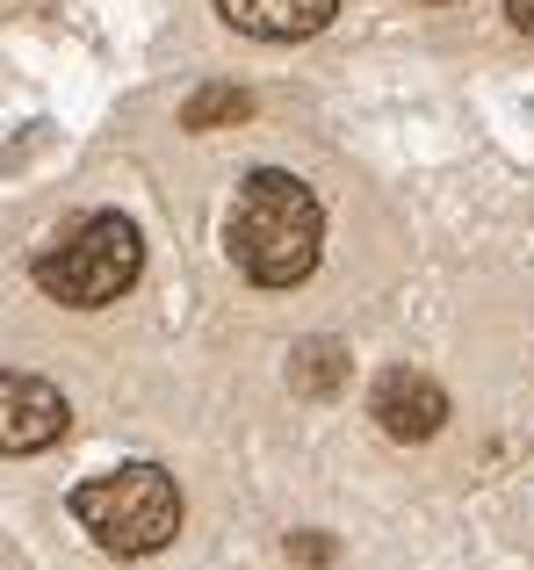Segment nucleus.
Masks as SVG:
<instances>
[{
    "label": "nucleus",
    "instance_id": "nucleus-1",
    "mask_svg": "<svg viewBox=\"0 0 534 570\" xmlns=\"http://www.w3.org/2000/svg\"><path fill=\"white\" fill-rule=\"evenodd\" d=\"M225 253L246 282L260 289H296V282L318 267L325 253V209L296 174L281 167H260L246 174L239 203H231V224H225Z\"/></svg>",
    "mask_w": 534,
    "mask_h": 570
},
{
    "label": "nucleus",
    "instance_id": "nucleus-2",
    "mask_svg": "<svg viewBox=\"0 0 534 570\" xmlns=\"http://www.w3.org/2000/svg\"><path fill=\"white\" fill-rule=\"evenodd\" d=\"M72 520L109 557H159L181 534V484L159 462H123L109 476H87L72 491Z\"/></svg>",
    "mask_w": 534,
    "mask_h": 570
},
{
    "label": "nucleus",
    "instance_id": "nucleus-3",
    "mask_svg": "<svg viewBox=\"0 0 534 570\" xmlns=\"http://www.w3.org/2000/svg\"><path fill=\"white\" fill-rule=\"evenodd\" d=\"M138 267H145L138 224L116 217V209H95V217H80L51 253H37V289L58 296L66 311H101L138 282Z\"/></svg>",
    "mask_w": 534,
    "mask_h": 570
},
{
    "label": "nucleus",
    "instance_id": "nucleus-4",
    "mask_svg": "<svg viewBox=\"0 0 534 570\" xmlns=\"http://www.w3.org/2000/svg\"><path fill=\"white\" fill-rule=\"evenodd\" d=\"M72 412L58 397V383L0 368V455H43L51 441H66Z\"/></svg>",
    "mask_w": 534,
    "mask_h": 570
},
{
    "label": "nucleus",
    "instance_id": "nucleus-5",
    "mask_svg": "<svg viewBox=\"0 0 534 570\" xmlns=\"http://www.w3.org/2000/svg\"><path fill=\"white\" fill-rule=\"evenodd\" d=\"M368 419H376L390 441H434L448 426V390H441L426 368H383L376 390H368Z\"/></svg>",
    "mask_w": 534,
    "mask_h": 570
},
{
    "label": "nucleus",
    "instance_id": "nucleus-6",
    "mask_svg": "<svg viewBox=\"0 0 534 570\" xmlns=\"http://www.w3.org/2000/svg\"><path fill=\"white\" fill-rule=\"evenodd\" d=\"M239 37H267V43H296V37H318L325 22L339 14V0H217Z\"/></svg>",
    "mask_w": 534,
    "mask_h": 570
},
{
    "label": "nucleus",
    "instance_id": "nucleus-7",
    "mask_svg": "<svg viewBox=\"0 0 534 570\" xmlns=\"http://www.w3.org/2000/svg\"><path fill=\"white\" fill-rule=\"evenodd\" d=\"M289 383L304 390V397H333V390L347 383V347H339V340H304V347L289 354Z\"/></svg>",
    "mask_w": 534,
    "mask_h": 570
},
{
    "label": "nucleus",
    "instance_id": "nucleus-8",
    "mask_svg": "<svg viewBox=\"0 0 534 570\" xmlns=\"http://www.w3.org/2000/svg\"><path fill=\"white\" fill-rule=\"evenodd\" d=\"M246 116H254L246 87H196L181 101V130H225V124H246Z\"/></svg>",
    "mask_w": 534,
    "mask_h": 570
},
{
    "label": "nucleus",
    "instance_id": "nucleus-9",
    "mask_svg": "<svg viewBox=\"0 0 534 570\" xmlns=\"http://www.w3.org/2000/svg\"><path fill=\"white\" fill-rule=\"evenodd\" d=\"M289 557H296V563H333V542L304 528V534H289Z\"/></svg>",
    "mask_w": 534,
    "mask_h": 570
},
{
    "label": "nucleus",
    "instance_id": "nucleus-10",
    "mask_svg": "<svg viewBox=\"0 0 534 570\" xmlns=\"http://www.w3.org/2000/svg\"><path fill=\"white\" fill-rule=\"evenodd\" d=\"M506 14H513V22H521L527 37H534V0H506Z\"/></svg>",
    "mask_w": 534,
    "mask_h": 570
}]
</instances>
